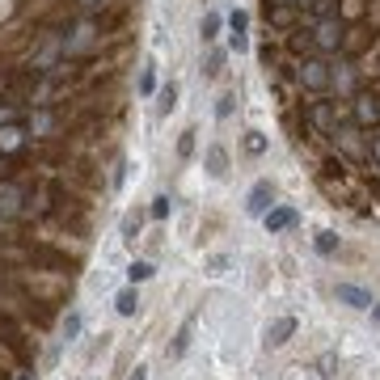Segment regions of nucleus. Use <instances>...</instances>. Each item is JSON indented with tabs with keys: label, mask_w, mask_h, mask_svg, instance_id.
Instances as JSON below:
<instances>
[{
	"label": "nucleus",
	"mask_w": 380,
	"mask_h": 380,
	"mask_svg": "<svg viewBox=\"0 0 380 380\" xmlns=\"http://www.w3.org/2000/svg\"><path fill=\"white\" fill-rule=\"evenodd\" d=\"M135 229H140V215H127V220H123V233L135 237Z\"/></svg>",
	"instance_id": "obj_24"
},
{
	"label": "nucleus",
	"mask_w": 380,
	"mask_h": 380,
	"mask_svg": "<svg viewBox=\"0 0 380 380\" xmlns=\"http://www.w3.org/2000/svg\"><path fill=\"white\" fill-rule=\"evenodd\" d=\"M89 38H93V26H76V34H72V38H64V51L72 56V51H81Z\"/></svg>",
	"instance_id": "obj_9"
},
{
	"label": "nucleus",
	"mask_w": 380,
	"mask_h": 380,
	"mask_svg": "<svg viewBox=\"0 0 380 380\" xmlns=\"http://www.w3.org/2000/svg\"><path fill=\"white\" fill-rule=\"evenodd\" d=\"M152 68H156V64L148 60V64H144V72H140V93H152V81H156V76H152Z\"/></svg>",
	"instance_id": "obj_19"
},
{
	"label": "nucleus",
	"mask_w": 380,
	"mask_h": 380,
	"mask_svg": "<svg viewBox=\"0 0 380 380\" xmlns=\"http://www.w3.org/2000/svg\"><path fill=\"white\" fill-rule=\"evenodd\" d=\"M76 334H81V313H72V317L64 321V338H68V342H76Z\"/></svg>",
	"instance_id": "obj_18"
},
{
	"label": "nucleus",
	"mask_w": 380,
	"mask_h": 380,
	"mask_svg": "<svg viewBox=\"0 0 380 380\" xmlns=\"http://www.w3.org/2000/svg\"><path fill=\"white\" fill-rule=\"evenodd\" d=\"M5 123H17V115L13 110H0V127H5Z\"/></svg>",
	"instance_id": "obj_25"
},
{
	"label": "nucleus",
	"mask_w": 380,
	"mask_h": 380,
	"mask_svg": "<svg viewBox=\"0 0 380 380\" xmlns=\"http://www.w3.org/2000/svg\"><path fill=\"white\" fill-rule=\"evenodd\" d=\"M190 135H195V131H186V135H182V144H178V152H182V156H190V152H195V140H190Z\"/></svg>",
	"instance_id": "obj_23"
},
{
	"label": "nucleus",
	"mask_w": 380,
	"mask_h": 380,
	"mask_svg": "<svg viewBox=\"0 0 380 380\" xmlns=\"http://www.w3.org/2000/svg\"><path fill=\"white\" fill-rule=\"evenodd\" d=\"M317 249H321V254H334V249H338V237H334V233H317Z\"/></svg>",
	"instance_id": "obj_17"
},
{
	"label": "nucleus",
	"mask_w": 380,
	"mask_h": 380,
	"mask_svg": "<svg viewBox=\"0 0 380 380\" xmlns=\"http://www.w3.org/2000/svg\"><path fill=\"white\" fill-rule=\"evenodd\" d=\"M186 342H190V321L182 325V334H178V342H174V355H182V351H186Z\"/></svg>",
	"instance_id": "obj_21"
},
{
	"label": "nucleus",
	"mask_w": 380,
	"mask_h": 380,
	"mask_svg": "<svg viewBox=\"0 0 380 380\" xmlns=\"http://www.w3.org/2000/svg\"><path fill=\"white\" fill-rule=\"evenodd\" d=\"M131 380H144V367H135V372H131Z\"/></svg>",
	"instance_id": "obj_26"
},
{
	"label": "nucleus",
	"mask_w": 380,
	"mask_h": 380,
	"mask_svg": "<svg viewBox=\"0 0 380 380\" xmlns=\"http://www.w3.org/2000/svg\"><path fill=\"white\" fill-rule=\"evenodd\" d=\"M170 211H174V199H170V195H156V199H152V220H165Z\"/></svg>",
	"instance_id": "obj_11"
},
{
	"label": "nucleus",
	"mask_w": 380,
	"mask_h": 380,
	"mask_svg": "<svg viewBox=\"0 0 380 380\" xmlns=\"http://www.w3.org/2000/svg\"><path fill=\"white\" fill-rule=\"evenodd\" d=\"M296 330V317H279L275 325L266 330V338H270V347H279V342H288V334Z\"/></svg>",
	"instance_id": "obj_5"
},
{
	"label": "nucleus",
	"mask_w": 380,
	"mask_h": 380,
	"mask_svg": "<svg viewBox=\"0 0 380 380\" xmlns=\"http://www.w3.org/2000/svg\"><path fill=\"white\" fill-rule=\"evenodd\" d=\"M215 34H220V13H207L203 17V42H215Z\"/></svg>",
	"instance_id": "obj_13"
},
{
	"label": "nucleus",
	"mask_w": 380,
	"mask_h": 380,
	"mask_svg": "<svg viewBox=\"0 0 380 380\" xmlns=\"http://www.w3.org/2000/svg\"><path fill=\"white\" fill-rule=\"evenodd\" d=\"M245 148H249V152H262V148H266V140H262L258 131H249V140H245Z\"/></svg>",
	"instance_id": "obj_22"
},
{
	"label": "nucleus",
	"mask_w": 380,
	"mask_h": 380,
	"mask_svg": "<svg viewBox=\"0 0 380 380\" xmlns=\"http://www.w3.org/2000/svg\"><path fill=\"white\" fill-rule=\"evenodd\" d=\"M229 26H233V34H245V26H249V17H245V13L237 9V13L229 17Z\"/></svg>",
	"instance_id": "obj_20"
},
{
	"label": "nucleus",
	"mask_w": 380,
	"mask_h": 380,
	"mask_svg": "<svg viewBox=\"0 0 380 380\" xmlns=\"http://www.w3.org/2000/svg\"><path fill=\"white\" fill-rule=\"evenodd\" d=\"M233 106H237V93H224L220 106H215V119H229V115H233Z\"/></svg>",
	"instance_id": "obj_16"
},
{
	"label": "nucleus",
	"mask_w": 380,
	"mask_h": 380,
	"mask_svg": "<svg viewBox=\"0 0 380 380\" xmlns=\"http://www.w3.org/2000/svg\"><path fill=\"white\" fill-rule=\"evenodd\" d=\"M220 68H224V51H211L203 64V76H220Z\"/></svg>",
	"instance_id": "obj_14"
},
{
	"label": "nucleus",
	"mask_w": 380,
	"mask_h": 380,
	"mask_svg": "<svg viewBox=\"0 0 380 380\" xmlns=\"http://www.w3.org/2000/svg\"><path fill=\"white\" fill-rule=\"evenodd\" d=\"M338 38H342V26L330 17V22H321V30H317V42L321 47H338Z\"/></svg>",
	"instance_id": "obj_6"
},
{
	"label": "nucleus",
	"mask_w": 380,
	"mask_h": 380,
	"mask_svg": "<svg viewBox=\"0 0 380 380\" xmlns=\"http://www.w3.org/2000/svg\"><path fill=\"white\" fill-rule=\"evenodd\" d=\"M321 68H325V64H304V81H308V85H313V89H321V85H325V81H330V76H325V72H321Z\"/></svg>",
	"instance_id": "obj_12"
},
{
	"label": "nucleus",
	"mask_w": 380,
	"mask_h": 380,
	"mask_svg": "<svg viewBox=\"0 0 380 380\" xmlns=\"http://www.w3.org/2000/svg\"><path fill=\"white\" fill-rule=\"evenodd\" d=\"M372 321H380V304H376V308H372Z\"/></svg>",
	"instance_id": "obj_27"
},
{
	"label": "nucleus",
	"mask_w": 380,
	"mask_h": 380,
	"mask_svg": "<svg viewBox=\"0 0 380 380\" xmlns=\"http://www.w3.org/2000/svg\"><path fill=\"white\" fill-rule=\"evenodd\" d=\"M262 220H266V229H270V233H283V229H292V224H296V211H292V207H275V211H266Z\"/></svg>",
	"instance_id": "obj_2"
},
{
	"label": "nucleus",
	"mask_w": 380,
	"mask_h": 380,
	"mask_svg": "<svg viewBox=\"0 0 380 380\" xmlns=\"http://www.w3.org/2000/svg\"><path fill=\"white\" fill-rule=\"evenodd\" d=\"M115 308H119L123 317H131V313L140 308V296H135V288H123V292L115 296Z\"/></svg>",
	"instance_id": "obj_7"
},
{
	"label": "nucleus",
	"mask_w": 380,
	"mask_h": 380,
	"mask_svg": "<svg viewBox=\"0 0 380 380\" xmlns=\"http://www.w3.org/2000/svg\"><path fill=\"white\" fill-rule=\"evenodd\" d=\"M81 5H97V0H81Z\"/></svg>",
	"instance_id": "obj_28"
},
{
	"label": "nucleus",
	"mask_w": 380,
	"mask_h": 380,
	"mask_svg": "<svg viewBox=\"0 0 380 380\" xmlns=\"http://www.w3.org/2000/svg\"><path fill=\"white\" fill-rule=\"evenodd\" d=\"M207 174H211V178H224V174H229V152H224L220 144L207 148Z\"/></svg>",
	"instance_id": "obj_4"
},
{
	"label": "nucleus",
	"mask_w": 380,
	"mask_h": 380,
	"mask_svg": "<svg viewBox=\"0 0 380 380\" xmlns=\"http://www.w3.org/2000/svg\"><path fill=\"white\" fill-rule=\"evenodd\" d=\"M152 275H156L152 262H131V266H127V279H131V283H144V279H152Z\"/></svg>",
	"instance_id": "obj_8"
},
{
	"label": "nucleus",
	"mask_w": 380,
	"mask_h": 380,
	"mask_svg": "<svg viewBox=\"0 0 380 380\" xmlns=\"http://www.w3.org/2000/svg\"><path fill=\"white\" fill-rule=\"evenodd\" d=\"M338 300L351 304V308H372V296L363 288H355V283H338Z\"/></svg>",
	"instance_id": "obj_3"
},
{
	"label": "nucleus",
	"mask_w": 380,
	"mask_h": 380,
	"mask_svg": "<svg viewBox=\"0 0 380 380\" xmlns=\"http://www.w3.org/2000/svg\"><path fill=\"white\" fill-rule=\"evenodd\" d=\"M174 106H178V85H165L160 89V115H170Z\"/></svg>",
	"instance_id": "obj_15"
},
{
	"label": "nucleus",
	"mask_w": 380,
	"mask_h": 380,
	"mask_svg": "<svg viewBox=\"0 0 380 380\" xmlns=\"http://www.w3.org/2000/svg\"><path fill=\"white\" fill-rule=\"evenodd\" d=\"M380 119V101L376 97H363L359 101V123H376Z\"/></svg>",
	"instance_id": "obj_10"
},
{
	"label": "nucleus",
	"mask_w": 380,
	"mask_h": 380,
	"mask_svg": "<svg viewBox=\"0 0 380 380\" xmlns=\"http://www.w3.org/2000/svg\"><path fill=\"white\" fill-rule=\"evenodd\" d=\"M270 203H275V186H270V182H258V186L249 190V199H245V211H249V215H266Z\"/></svg>",
	"instance_id": "obj_1"
}]
</instances>
